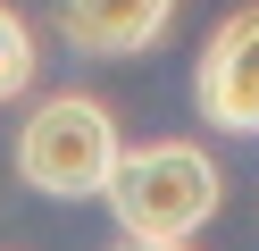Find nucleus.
Wrapping results in <instances>:
<instances>
[{"label":"nucleus","mask_w":259,"mask_h":251,"mask_svg":"<svg viewBox=\"0 0 259 251\" xmlns=\"http://www.w3.org/2000/svg\"><path fill=\"white\" fill-rule=\"evenodd\" d=\"M109 209H117L125 243H184L218 218V167L192 142H142L109 176Z\"/></svg>","instance_id":"nucleus-1"},{"label":"nucleus","mask_w":259,"mask_h":251,"mask_svg":"<svg viewBox=\"0 0 259 251\" xmlns=\"http://www.w3.org/2000/svg\"><path fill=\"white\" fill-rule=\"evenodd\" d=\"M117 159H125V151H117V117H109L92 92L42 100V109L25 117V134H17V176L34 184V193H51V201L109 193Z\"/></svg>","instance_id":"nucleus-2"},{"label":"nucleus","mask_w":259,"mask_h":251,"mask_svg":"<svg viewBox=\"0 0 259 251\" xmlns=\"http://www.w3.org/2000/svg\"><path fill=\"white\" fill-rule=\"evenodd\" d=\"M192 92H201V117H209V126L259 134V0H251V9H234V17H218Z\"/></svg>","instance_id":"nucleus-3"},{"label":"nucleus","mask_w":259,"mask_h":251,"mask_svg":"<svg viewBox=\"0 0 259 251\" xmlns=\"http://www.w3.org/2000/svg\"><path fill=\"white\" fill-rule=\"evenodd\" d=\"M176 17V0H59V33L92 59H134L159 42V25Z\"/></svg>","instance_id":"nucleus-4"},{"label":"nucleus","mask_w":259,"mask_h":251,"mask_svg":"<svg viewBox=\"0 0 259 251\" xmlns=\"http://www.w3.org/2000/svg\"><path fill=\"white\" fill-rule=\"evenodd\" d=\"M25 84H34V33L17 9H0V100H17Z\"/></svg>","instance_id":"nucleus-5"},{"label":"nucleus","mask_w":259,"mask_h":251,"mask_svg":"<svg viewBox=\"0 0 259 251\" xmlns=\"http://www.w3.org/2000/svg\"><path fill=\"white\" fill-rule=\"evenodd\" d=\"M117 251H184V243H117Z\"/></svg>","instance_id":"nucleus-6"}]
</instances>
